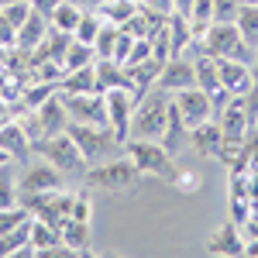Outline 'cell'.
I'll return each instance as SVG.
<instances>
[{"label": "cell", "instance_id": "cell-21", "mask_svg": "<svg viewBox=\"0 0 258 258\" xmlns=\"http://www.w3.org/2000/svg\"><path fill=\"white\" fill-rule=\"evenodd\" d=\"M83 14H86V11H83L80 4H73V0H55V7L48 11V24H52L55 31H66V35H73Z\"/></svg>", "mask_w": 258, "mask_h": 258}, {"label": "cell", "instance_id": "cell-38", "mask_svg": "<svg viewBox=\"0 0 258 258\" xmlns=\"http://www.w3.org/2000/svg\"><path fill=\"white\" fill-rule=\"evenodd\" d=\"M145 7H152V11H159V14H172L176 11V0H141Z\"/></svg>", "mask_w": 258, "mask_h": 258}, {"label": "cell", "instance_id": "cell-6", "mask_svg": "<svg viewBox=\"0 0 258 258\" xmlns=\"http://www.w3.org/2000/svg\"><path fill=\"white\" fill-rule=\"evenodd\" d=\"M35 152H38V155H45V162H52L59 172H66V176L86 172V165H90V162L83 159L80 145L73 141V135H69V131H59V135L41 138L38 145H35Z\"/></svg>", "mask_w": 258, "mask_h": 258}, {"label": "cell", "instance_id": "cell-20", "mask_svg": "<svg viewBox=\"0 0 258 258\" xmlns=\"http://www.w3.org/2000/svg\"><path fill=\"white\" fill-rule=\"evenodd\" d=\"M162 145L176 155L179 148L189 141V124L182 120V114H179V107H176V100H169V117H165V131H162Z\"/></svg>", "mask_w": 258, "mask_h": 258}, {"label": "cell", "instance_id": "cell-30", "mask_svg": "<svg viewBox=\"0 0 258 258\" xmlns=\"http://www.w3.org/2000/svg\"><path fill=\"white\" fill-rule=\"evenodd\" d=\"M100 28H103V18H100L97 11H86L80 18V24H76V31H73V38L83 41V45H93L100 35Z\"/></svg>", "mask_w": 258, "mask_h": 258}, {"label": "cell", "instance_id": "cell-37", "mask_svg": "<svg viewBox=\"0 0 258 258\" xmlns=\"http://www.w3.org/2000/svg\"><path fill=\"white\" fill-rule=\"evenodd\" d=\"M90 210H93V207H90V193H86V189H83V193H76V197H73V214H69V217L90 220Z\"/></svg>", "mask_w": 258, "mask_h": 258}, {"label": "cell", "instance_id": "cell-19", "mask_svg": "<svg viewBox=\"0 0 258 258\" xmlns=\"http://www.w3.org/2000/svg\"><path fill=\"white\" fill-rule=\"evenodd\" d=\"M165 18L169 14H159V11H152V7H145V4H138V11H135V18L127 21L124 28L135 35V38H155L162 28H165Z\"/></svg>", "mask_w": 258, "mask_h": 258}, {"label": "cell", "instance_id": "cell-25", "mask_svg": "<svg viewBox=\"0 0 258 258\" xmlns=\"http://www.w3.org/2000/svg\"><path fill=\"white\" fill-rule=\"evenodd\" d=\"M165 62H159L155 55H148L145 62H138V66H124L127 73H131V83H135V90H138V97L152 86V83H159V73Z\"/></svg>", "mask_w": 258, "mask_h": 258}, {"label": "cell", "instance_id": "cell-36", "mask_svg": "<svg viewBox=\"0 0 258 258\" xmlns=\"http://www.w3.org/2000/svg\"><path fill=\"white\" fill-rule=\"evenodd\" d=\"M172 186H176V189H182V193H193V189L200 186V179H197V172H189V169H176Z\"/></svg>", "mask_w": 258, "mask_h": 258}, {"label": "cell", "instance_id": "cell-24", "mask_svg": "<svg viewBox=\"0 0 258 258\" xmlns=\"http://www.w3.org/2000/svg\"><path fill=\"white\" fill-rule=\"evenodd\" d=\"M97 66V62H93ZM86 66V69H76V73H66L59 83L62 93H100L97 90V69Z\"/></svg>", "mask_w": 258, "mask_h": 258}, {"label": "cell", "instance_id": "cell-28", "mask_svg": "<svg viewBox=\"0 0 258 258\" xmlns=\"http://www.w3.org/2000/svg\"><path fill=\"white\" fill-rule=\"evenodd\" d=\"M197 66V86L200 90H207V93H217L220 90V80H217V59L214 55H207L203 48H200V55L193 59Z\"/></svg>", "mask_w": 258, "mask_h": 258}, {"label": "cell", "instance_id": "cell-1", "mask_svg": "<svg viewBox=\"0 0 258 258\" xmlns=\"http://www.w3.org/2000/svg\"><path fill=\"white\" fill-rule=\"evenodd\" d=\"M197 48H203L214 59H238V62H255V48L244 41L238 21H214L207 28V35L197 41Z\"/></svg>", "mask_w": 258, "mask_h": 258}, {"label": "cell", "instance_id": "cell-35", "mask_svg": "<svg viewBox=\"0 0 258 258\" xmlns=\"http://www.w3.org/2000/svg\"><path fill=\"white\" fill-rule=\"evenodd\" d=\"M241 0H214V21H238Z\"/></svg>", "mask_w": 258, "mask_h": 258}, {"label": "cell", "instance_id": "cell-34", "mask_svg": "<svg viewBox=\"0 0 258 258\" xmlns=\"http://www.w3.org/2000/svg\"><path fill=\"white\" fill-rule=\"evenodd\" d=\"M31 217V214H28V210H24V207H4V210H0V234H7V231H11V227H18V224H24V220Z\"/></svg>", "mask_w": 258, "mask_h": 258}, {"label": "cell", "instance_id": "cell-8", "mask_svg": "<svg viewBox=\"0 0 258 258\" xmlns=\"http://www.w3.org/2000/svg\"><path fill=\"white\" fill-rule=\"evenodd\" d=\"M62 103H66L69 120H80V124H107L103 93H62Z\"/></svg>", "mask_w": 258, "mask_h": 258}, {"label": "cell", "instance_id": "cell-40", "mask_svg": "<svg viewBox=\"0 0 258 258\" xmlns=\"http://www.w3.org/2000/svg\"><path fill=\"white\" fill-rule=\"evenodd\" d=\"M176 11H179V14H186V18H189V11H193V0H176Z\"/></svg>", "mask_w": 258, "mask_h": 258}, {"label": "cell", "instance_id": "cell-13", "mask_svg": "<svg viewBox=\"0 0 258 258\" xmlns=\"http://www.w3.org/2000/svg\"><path fill=\"white\" fill-rule=\"evenodd\" d=\"M21 193H48V189H62V172L52 162H41V165H28L24 176L18 179Z\"/></svg>", "mask_w": 258, "mask_h": 258}, {"label": "cell", "instance_id": "cell-26", "mask_svg": "<svg viewBox=\"0 0 258 258\" xmlns=\"http://www.w3.org/2000/svg\"><path fill=\"white\" fill-rule=\"evenodd\" d=\"M97 62V52H93V45H83V41H69V48H66V55H62V73H76V69H86V66H93Z\"/></svg>", "mask_w": 258, "mask_h": 258}, {"label": "cell", "instance_id": "cell-33", "mask_svg": "<svg viewBox=\"0 0 258 258\" xmlns=\"http://www.w3.org/2000/svg\"><path fill=\"white\" fill-rule=\"evenodd\" d=\"M18 200H21V189L14 179H7V165H4L0 169V210L4 207H18Z\"/></svg>", "mask_w": 258, "mask_h": 258}, {"label": "cell", "instance_id": "cell-2", "mask_svg": "<svg viewBox=\"0 0 258 258\" xmlns=\"http://www.w3.org/2000/svg\"><path fill=\"white\" fill-rule=\"evenodd\" d=\"M141 172L131 159H107V162H93L86 172H83V182L86 189H107V193H131L138 189Z\"/></svg>", "mask_w": 258, "mask_h": 258}, {"label": "cell", "instance_id": "cell-23", "mask_svg": "<svg viewBox=\"0 0 258 258\" xmlns=\"http://www.w3.org/2000/svg\"><path fill=\"white\" fill-rule=\"evenodd\" d=\"M59 238H62V244H66V248H73L76 255H80V251H86V248H90V220L69 217L59 227Z\"/></svg>", "mask_w": 258, "mask_h": 258}, {"label": "cell", "instance_id": "cell-9", "mask_svg": "<svg viewBox=\"0 0 258 258\" xmlns=\"http://www.w3.org/2000/svg\"><path fill=\"white\" fill-rule=\"evenodd\" d=\"M172 100H176L179 114H182V120H186L189 127H197V124L214 117V100H210L207 90H200V86L179 90V93H172Z\"/></svg>", "mask_w": 258, "mask_h": 258}, {"label": "cell", "instance_id": "cell-18", "mask_svg": "<svg viewBox=\"0 0 258 258\" xmlns=\"http://www.w3.org/2000/svg\"><path fill=\"white\" fill-rule=\"evenodd\" d=\"M0 148L11 152L14 159H28V155L35 152V145H31L28 135H24L21 120H4V124H0Z\"/></svg>", "mask_w": 258, "mask_h": 258}, {"label": "cell", "instance_id": "cell-31", "mask_svg": "<svg viewBox=\"0 0 258 258\" xmlns=\"http://www.w3.org/2000/svg\"><path fill=\"white\" fill-rule=\"evenodd\" d=\"M117 35H120V28H117V24H107V21H103V28H100L97 41H93V52H97V59H110V55H114Z\"/></svg>", "mask_w": 258, "mask_h": 258}, {"label": "cell", "instance_id": "cell-11", "mask_svg": "<svg viewBox=\"0 0 258 258\" xmlns=\"http://www.w3.org/2000/svg\"><path fill=\"white\" fill-rule=\"evenodd\" d=\"M217 124H220V131H224V141L241 145L244 141V131L251 127V114H248L244 97H231V103L217 114Z\"/></svg>", "mask_w": 258, "mask_h": 258}, {"label": "cell", "instance_id": "cell-39", "mask_svg": "<svg viewBox=\"0 0 258 258\" xmlns=\"http://www.w3.org/2000/svg\"><path fill=\"white\" fill-rule=\"evenodd\" d=\"M73 4H80L83 11H100V4H103V0H73Z\"/></svg>", "mask_w": 258, "mask_h": 258}, {"label": "cell", "instance_id": "cell-22", "mask_svg": "<svg viewBox=\"0 0 258 258\" xmlns=\"http://www.w3.org/2000/svg\"><path fill=\"white\" fill-rule=\"evenodd\" d=\"M24 251H31V217L18 224V227H11L7 234H0V258L4 255H24Z\"/></svg>", "mask_w": 258, "mask_h": 258}, {"label": "cell", "instance_id": "cell-16", "mask_svg": "<svg viewBox=\"0 0 258 258\" xmlns=\"http://www.w3.org/2000/svg\"><path fill=\"white\" fill-rule=\"evenodd\" d=\"M189 145L197 148L200 155L217 159L220 145H224V131H220V124L210 117V120H203V124H197V127H189Z\"/></svg>", "mask_w": 258, "mask_h": 258}, {"label": "cell", "instance_id": "cell-41", "mask_svg": "<svg viewBox=\"0 0 258 258\" xmlns=\"http://www.w3.org/2000/svg\"><path fill=\"white\" fill-rule=\"evenodd\" d=\"M11 159H14V155H11V152H4V148H0V169H4V165H11Z\"/></svg>", "mask_w": 258, "mask_h": 258}, {"label": "cell", "instance_id": "cell-27", "mask_svg": "<svg viewBox=\"0 0 258 258\" xmlns=\"http://www.w3.org/2000/svg\"><path fill=\"white\" fill-rule=\"evenodd\" d=\"M135 11H138V4H135V0H103L97 14L107 21V24H117V28H124L127 21L135 18Z\"/></svg>", "mask_w": 258, "mask_h": 258}, {"label": "cell", "instance_id": "cell-42", "mask_svg": "<svg viewBox=\"0 0 258 258\" xmlns=\"http://www.w3.org/2000/svg\"><path fill=\"white\" fill-rule=\"evenodd\" d=\"M135 4H141V0H135Z\"/></svg>", "mask_w": 258, "mask_h": 258}, {"label": "cell", "instance_id": "cell-10", "mask_svg": "<svg viewBox=\"0 0 258 258\" xmlns=\"http://www.w3.org/2000/svg\"><path fill=\"white\" fill-rule=\"evenodd\" d=\"M217 80L231 97H248L255 86V73L251 62H238V59H217Z\"/></svg>", "mask_w": 258, "mask_h": 258}, {"label": "cell", "instance_id": "cell-4", "mask_svg": "<svg viewBox=\"0 0 258 258\" xmlns=\"http://www.w3.org/2000/svg\"><path fill=\"white\" fill-rule=\"evenodd\" d=\"M127 159L138 165L141 176H155V179H165L172 186L176 179V162H172V152L162 145V141H148V138H131L124 145Z\"/></svg>", "mask_w": 258, "mask_h": 258}, {"label": "cell", "instance_id": "cell-14", "mask_svg": "<svg viewBox=\"0 0 258 258\" xmlns=\"http://www.w3.org/2000/svg\"><path fill=\"white\" fill-rule=\"evenodd\" d=\"M48 28H52V24H48V14H41L38 7H35V11L28 14V21L18 28V41H14V48H21V52H35L41 41L48 38Z\"/></svg>", "mask_w": 258, "mask_h": 258}, {"label": "cell", "instance_id": "cell-29", "mask_svg": "<svg viewBox=\"0 0 258 258\" xmlns=\"http://www.w3.org/2000/svg\"><path fill=\"white\" fill-rule=\"evenodd\" d=\"M238 28H241V35H244V41H248L251 48H258V0H251V4H241V11H238Z\"/></svg>", "mask_w": 258, "mask_h": 258}, {"label": "cell", "instance_id": "cell-3", "mask_svg": "<svg viewBox=\"0 0 258 258\" xmlns=\"http://www.w3.org/2000/svg\"><path fill=\"white\" fill-rule=\"evenodd\" d=\"M66 131L73 135V141L80 145L83 159L90 162V165L93 162H107L110 155H117L120 148H124V141L114 135L110 124H80V120H69Z\"/></svg>", "mask_w": 258, "mask_h": 258}, {"label": "cell", "instance_id": "cell-15", "mask_svg": "<svg viewBox=\"0 0 258 258\" xmlns=\"http://www.w3.org/2000/svg\"><path fill=\"white\" fill-rule=\"evenodd\" d=\"M97 90L100 93H107V90H135V83H131V73L114 59H97ZM138 93V90H135Z\"/></svg>", "mask_w": 258, "mask_h": 258}, {"label": "cell", "instance_id": "cell-5", "mask_svg": "<svg viewBox=\"0 0 258 258\" xmlns=\"http://www.w3.org/2000/svg\"><path fill=\"white\" fill-rule=\"evenodd\" d=\"M169 100H172V93H152V97L141 93L135 103V114H131V138H148V141L162 138L165 117H169Z\"/></svg>", "mask_w": 258, "mask_h": 258}, {"label": "cell", "instance_id": "cell-32", "mask_svg": "<svg viewBox=\"0 0 258 258\" xmlns=\"http://www.w3.org/2000/svg\"><path fill=\"white\" fill-rule=\"evenodd\" d=\"M55 93H59V83H35V86H28V90L21 93V100H24V107L31 110V107L45 103V100L55 97Z\"/></svg>", "mask_w": 258, "mask_h": 258}, {"label": "cell", "instance_id": "cell-12", "mask_svg": "<svg viewBox=\"0 0 258 258\" xmlns=\"http://www.w3.org/2000/svg\"><path fill=\"white\" fill-rule=\"evenodd\" d=\"M159 86L165 90V93H179V90L197 86V66H193V59H186V55H172V59L162 66Z\"/></svg>", "mask_w": 258, "mask_h": 258}, {"label": "cell", "instance_id": "cell-7", "mask_svg": "<svg viewBox=\"0 0 258 258\" xmlns=\"http://www.w3.org/2000/svg\"><path fill=\"white\" fill-rule=\"evenodd\" d=\"M103 103H107V124H110L114 135L127 145V138H131V114H135L138 93H135V90H107V93H103Z\"/></svg>", "mask_w": 258, "mask_h": 258}, {"label": "cell", "instance_id": "cell-17", "mask_svg": "<svg viewBox=\"0 0 258 258\" xmlns=\"http://www.w3.org/2000/svg\"><path fill=\"white\" fill-rule=\"evenodd\" d=\"M207 251L210 255H224V258H231V255H244V238H241V231L227 220L224 227H217L210 238H207Z\"/></svg>", "mask_w": 258, "mask_h": 258}]
</instances>
